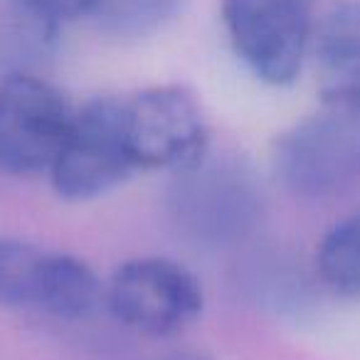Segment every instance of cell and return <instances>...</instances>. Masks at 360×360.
I'll return each instance as SVG.
<instances>
[{"label": "cell", "instance_id": "1", "mask_svg": "<svg viewBox=\"0 0 360 360\" xmlns=\"http://www.w3.org/2000/svg\"><path fill=\"white\" fill-rule=\"evenodd\" d=\"M321 0H220V18L237 60L259 82L289 86L314 45Z\"/></svg>", "mask_w": 360, "mask_h": 360}, {"label": "cell", "instance_id": "2", "mask_svg": "<svg viewBox=\"0 0 360 360\" xmlns=\"http://www.w3.org/2000/svg\"><path fill=\"white\" fill-rule=\"evenodd\" d=\"M104 304L121 326L148 338L178 335L202 314L205 294L188 266L168 257H136L114 269Z\"/></svg>", "mask_w": 360, "mask_h": 360}, {"label": "cell", "instance_id": "3", "mask_svg": "<svg viewBox=\"0 0 360 360\" xmlns=\"http://www.w3.org/2000/svg\"><path fill=\"white\" fill-rule=\"evenodd\" d=\"M75 106L57 86L25 70L0 79V175L50 173L75 124Z\"/></svg>", "mask_w": 360, "mask_h": 360}, {"label": "cell", "instance_id": "4", "mask_svg": "<svg viewBox=\"0 0 360 360\" xmlns=\"http://www.w3.org/2000/svg\"><path fill=\"white\" fill-rule=\"evenodd\" d=\"M126 143L136 170H186L205 160L207 121L198 99L178 84L121 96Z\"/></svg>", "mask_w": 360, "mask_h": 360}, {"label": "cell", "instance_id": "5", "mask_svg": "<svg viewBox=\"0 0 360 360\" xmlns=\"http://www.w3.org/2000/svg\"><path fill=\"white\" fill-rule=\"evenodd\" d=\"M274 170L296 198L340 195L360 178V119L330 106L301 119L276 139Z\"/></svg>", "mask_w": 360, "mask_h": 360}, {"label": "cell", "instance_id": "6", "mask_svg": "<svg viewBox=\"0 0 360 360\" xmlns=\"http://www.w3.org/2000/svg\"><path fill=\"white\" fill-rule=\"evenodd\" d=\"M134 170L121 96H96L75 111V124L52 163L50 180L60 198L86 202L114 191Z\"/></svg>", "mask_w": 360, "mask_h": 360}, {"label": "cell", "instance_id": "7", "mask_svg": "<svg viewBox=\"0 0 360 360\" xmlns=\"http://www.w3.org/2000/svg\"><path fill=\"white\" fill-rule=\"evenodd\" d=\"M311 55L321 99L360 119V0H340L319 18Z\"/></svg>", "mask_w": 360, "mask_h": 360}, {"label": "cell", "instance_id": "8", "mask_svg": "<svg viewBox=\"0 0 360 360\" xmlns=\"http://www.w3.org/2000/svg\"><path fill=\"white\" fill-rule=\"evenodd\" d=\"M62 252L0 235V306L47 314Z\"/></svg>", "mask_w": 360, "mask_h": 360}, {"label": "cell", "instance_id": "9", "mask_svg": "<svg viewBox=\"0 0 360 360\" xmlns=\"http://www.w3.org/2000/svg\"><path fill=\"white\" fill-rule=\"evenodd\" d=\"M316 271L333 294L360 299V210L335 222L321 237Z\"/></svg>", "mask_w": 360, "mask_h": 360}, {"label": "cell", "instance_id": "10", "mask_svg": "<svg viewBox=\"0 0 360 360\" xmlns=\"http://www.w3.org/2000/svg\"><path fill=\"white\" fill-rule=\"evenodd\" d=\"M186 0H91L89 15L101 32L119 40H141L163 30Z\"/></svg>", "mask_w": 360, "mask_h": 360}, {"label": "cell", "instance_id": "11", "mask_svg": "<svg viewBox=\"0 0 360 360\" xmlns=\"http://www.w3.org/2000/svg\"><path fill=\"white\" fill-rule=\"evenodd\" d=\"M11 6L55 35L62 25L89 15L91 0H11Z\"/></svg>", "mask_w": 360, "mask_h": 360}]
</instances>
